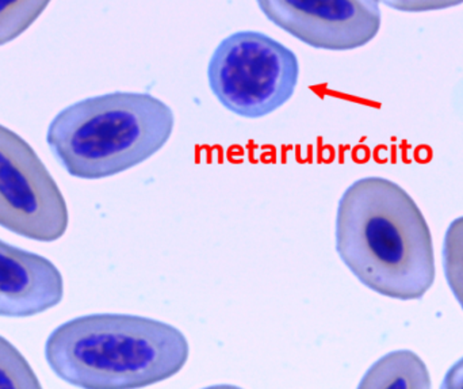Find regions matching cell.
I'll return each instance as SVG.
<instances>
[{
    "instance_id": "2",
    "label": "cell",
    "mask_w": 463,
    "mask_h": 389,
    "mask_svg": "<svg viewBox=\"0 0 463 389\" xmlns=\"http://www.w3.org/2000/svg\"><path fill=\"white\" fill-rule=\"evenodd\" d=\"M190 347L181 330L137 315L76 318L49 336L45 358L68 384L87 389L146 388L178 375Z\"/></svg>"
},
{
    "instance_id": "13",
    "label": "cell",
    "mask_w": 463,
    "mask_h": 389,
    "mask_svg": "<svg viewBox=\"0 0 463 389\" xmlns=\"http://www.w3.org/2000/svg\"><path fill=\"white\" fill-rule=\"evenodd\" d=\"M445 389H463V358L451 366L442 383Z\"/></svg>"
},
{
    "instance_id": "10",
    "label": "cell",
    "mask_w": 463,
    "mask_h": 389,
    "mask_svg": "<svg viewBox=\"0 0 463 389\" xmlns=\"http://www.w3.org/2000/svg\"><path fill=\"white\" fill-rule=\"evenodd\" d=\"M41 388L26 358L14 345L0 337V389Z\"/></svg>"
},
{
    "instance_id": "1",
    "label": "cell",
    "mask_w": 463,
    "mask_h": 389,
    "mask_svg": "<svg viewBox=\"0 0 463 389\" xmlns=\"http://www.w3.org/2000/svg\"><path fill=\"white\" fill-rule=\"evenodd\" d=\"M336 250L362 284L386 298L418 300L434 284L429 224L411 195L389 179L369 176L345 190Z\"/></svg>"
},
{
    "instance_id": "7",
    "label": "cell",
    "mask_w": 463,
    "mask_h": 389,
    "mask_svg": "<svg viewBox=\"0 0 463 389\" xmlns=\"http://www.w3.org/2000/svg\"><path fill=\"white\" fill-rule=\"evenodd\" d=\"M62 296V276L51 261L0 241V317H34Z\"/></svg>"
},
{
    "instance_id": "3",
    "label": "cell",
    "mask_w": 463,
    "mask_h": 389,
    "mask_svg": "<svg viewBox=\"0 0 463 389\" xmlns=\"http://www.w3.org/2000/svg\"><path fill=\"white\" fill-rule=\"evenodd\" d=\"M173 109L148 92H111L60 111L48 144L72 176L100 179L148 160L170 140Z\"/></svg>"
},
{
    "instance_id": "5",
    "label": "cell",
    "mask_w": 463,
    "mask_h": 389,
    "mask_svg": "<svg viewBox=\"0 0 463 389\" xmlns=\"http://www.w3.org/2000/svg\"><path fill=\"white\" fill-rule=\"evenodd\" d=\"M0 225L37 242H54L68 209L51 173L21 136L0 125Z\"/></svg>"
},
{
    "instance_id": "9",
    "label": "cell",
    "mask_w": 463,
    "mask_h": 389,
    "mask_svg": "<svg viewBox=\"0 0 463 389\" xmlns=\"http://www.w3.org/2000/svg\"><path fill=\"white\" fill-rule=\"evenodd\" d=\"M51 0H0V45L26 32Z\"/></svg>"
},
{
    "instance_id": "12",
    "label": "cell",
    "mask_w": 463,
    "mask_h": 389,
    "mask_svg": "<svg viewBox=\"0 0 463 389\" xmlns=\"http://www.w3.org/2000/svg\"><path fill=\"white\" fill-rule=\"evenodd\" d=\"M377 2L404 13H423V11L454 7L461 5L463 0H377Z\"/></svg>"
},
{
    "instance_id": "8",
    "label": "cell",
    "mask_w": 463,
    "mask_h": 389,
    "mask_svg": "<svg viewBox=\"0 0 463 389\" xmlns=\"http://www.w3.org/2000/svg\"><path fill=\"white\" fill-rule=\"evenodd\" d=\"M431 387V380L423 361L410 350L389 353L367 371L359 388Z\"/></svg>"
},
{
    "instance_id": "4",
    "label": "cell",
    "mask_w": 463,
    "mask_h": 389,
    "mask_svg": "<svg viewBox=\"0 0 463 389\" xmlns=\"http://www.w3.org/2000/svg\"><path fill=\"white\" fill-rule=\"evenodd\" d=\"M299 65L294 52L259 32L228 35L212 54L209 86L225 109L256 119L282 108L296 92Z\"/></svg>"
},
{
    "instance_id": "6",
    "label": "cell",
    "mask_w": 463,
    "mask_h": 389,
    "mask_svg": "<svg viewBox=\"0 0 463 389\" xmlns=\"http://www.w3.org/2000/svg\"><path fill=\"white\" fill-rule=\"evenodd\" d=\"M261 13L307 45L351 51L380 32L377 0H256Z\"/></svg>"
},
{
    "instance_id": "11",
    "label": "cell",
    "mask_w": 463,
    "mask_h": 389,
    "mask_svg": "<svg viewBox=\"0 0 463 389\" xmlns=\"http://www.w3.org/2000/svg\"><path fill=\"white\" fill-rule=\"evenodd\" d=\"M443 266L449 285L463 308V216L454 220L446 232Z\"/></svg>"
}]
</instances>
